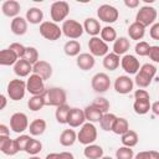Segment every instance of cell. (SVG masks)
<instances>
[{"mask_svg": "<svg viewBox=\"0 0 159 159\" xmlns=\"http://www.w3.org/2000/svg\"><path fill=\"white\" fill-rule=\"evenodd\" d=\"M42 94H43L46 106H51V107L57 108L62 104H66L67 94H66V91L63 88L51 87V88H47Z\"/></svg>", "mask_w": 159, "mask_h": 159, "instance_id": "cell-1", "label": "cell"}, {"mask_svg": "<svg viewBox=\"0 0 159 159\" xmlns=\"http://www.w3.org/2000/svg\"><path fill=\"white\" fill-rule=\"evenodd\" d=\"M157 73V67L152 63H144L143 66H140L138 73L135 75L134 78V83L139 87V88H145L150 84L152 80L154 78Z\"/></svg>", "mask_w": 159, "mask_h": 159, "instance_id": "cell-2", "label": "cell"}, {"mask_svg": "<svg viewBox=\"0 0 159 159\" xmlns=\"http://www.w3.org/2000/svg\"><path fill=\"white\" fill-rule=\"evenodd\" d=\"M7 96L12 101H20L25 97V93L27 91L26 88V82L20 78L11 80L7 84Z\"/></svg>", "mask_w": 159, "mask_h": 159, "instance_id": "cell-3", "label": "cell"}, {"mask_svg": "<svg viewBox=\"0 0 159 159\" xmlns=\"http://www.w3.org/2000/svg\"><path fill=\"white\" fill-rule=\"evenodd\" d=\"M96 139H97V128L94 127V124L91 122L84 123L81 127L80 132L77 133V140L83 145H89L93 144Z\"/></svg>", "mask_w": 159, "mask_h": 159, "instance_id": "cell-4", "label": "cell"}, {"mask_svg": "<svg viewBox=\"0 0 159 159\" xmlns=\"http://www.w3.org/2000/svg\"><path fill=\"white\" fill-rule=\"evenodd\" d=\"M40 34L48 41H56L62 35V29L53 21H43L40 24Z\"/></svg>", "mask_w": 159, "mask_h": 159, "instance_id": "cell-5", "label": "cell"}, {"mask_svg": "<svg viewBox=\"0 0 159 159\" xmlns=\"http://www.w3.org/2000/svg\"><path fill=\"white\" fill-rule=\"evenodd\" d=\"M70 14V5L66 1H55L50 7V15L53 22L66 21V17Z\"/></svg>", "mask_w": 159, "mask_h": 159, "instance_id": "cell-6", "label": "cell"}, {"mask_svg": "<svg viewBox=\"0 0 159 159\" xmlns=\"http://www.w3.org/2000/svg\"><path fill=\"white\" fill-rule=\"evenodd\" d=\"M61 29H62V34H63L66 37L72 39V40L80 39V37L82 36L83 31H84L83 25H81L78 21L72 20V19L63 21V24H62V27H61Z\"/></svg>", "mask_w": 159, "mask_h": 159, "instance_id": "cell-7", "label": "cell"}, {"mask_svg": "<svg viewBox=\"0 0 159 159\" xmlns=\"http://www.w3.org/2000/svg\"><path fill=\"white\" fill-rule=\"evenodd\" d=\"M155 19H157V10H155V7L148 6V5L142 6L138 10L137 15H135V21L142 24L144 27H147L149 25H153Z\"/></svg>", "mask_w": 159, "mask_h": 159, "instance_id": "cell-8", "label": "cell"}, {"mask_svg": "<svg viewBox=\"0 0 159 159\" xmlns=\"http://www.w3.org/2000/svg\"><path fill=\"white\" fill-rule=\"evenodd\" d=\"M97 16L103 22L113 24V22H116L118 20L119 12L114 6H112L109 4H103L97 9Z\"/></svg>", "mask_w": 159, "mask_h": 159, "instance_id": "cell-9", "label": "cell"}, {"mask_svg": "<svg viewBox=\"0 0 159 159\" xmlns=\"http://www.w3.org/2000/svg\"><path fill=\"white\" fill-rule=\"evenodd\" d=\"M91 86H92V89L97 93H104L109 89L111 87V80H109V76L104 72H98L96 73L93 77H92V81H91Z\"/></svg>", "mask_w": 159, "mask_h": 159, "instance_id": "cell-10", "label": "cell"}, {"mask_svg": "<svg viewBox=\"0 0 159 159\" xmlns=\"http://www.w3.org/2000/svg\"><path fill=\"white\" fill-rule=\"evenodd\" d=\"M10 129L15 133H22L29 129L27 116L22 112H16L10 117Z\"/></svg>", "mask_w": 159, "mask_h": 159, "instance_id": "cell-11", "label": "cell"}, {"mask_svg": "<svg viewBox=\"0 0 159 159\" xmlns=\"http://www.w3.org/2000/svg\"><path fill=\"white\" fill-rule=\"evenodd\" d=\"M26 88H27V92L31 93L32 96L42 94L46 91V88H45V81L40 76L32 73V75L29 76L27 81H26Z\"/></svg>", "mask_w": 159, "mask_h": 159, "instance_id": "cell-12", "label": "cell"}, {"mask_svg": "<svg viewBox=\"0 0 159 159\" xmlns=\"http://www.w3.org/2000/svg\"><path fill=\"white\" fill-rule=\"evenodd\" d=\"M88 48H89V53L92 56H98V57H104L106 55H108V45L107 42H104L102 39L99 37H91L88 41Z\"/></svg>", "mask_w": 159, "mask_h": 159, "instance_id": "cell-13", "label": "cell"}, {"mask_svg": "<svg viewBox=\"0 0 159 159\" xmlns=\"http://www.w3.org/2000/svg\"><path fill=\"white\" fill-rule=\"evenodd\" d=\"M0 150L9 157H12L20 152L16 140L10 139V135H0Z\"/></svg>", "mask_w": 159, "mask_h": 159, "instance_id": "cell-14", "label": "cell"}, {"mask_svg": "<svg viewBox=\"0 0 159 159\" xmlns=\"http://www.w3.org/2000/svg\"><path fill=\"white\" fill-rule=\"evenodd\" d=\"M134 82L129 76H118L114 81V89L119 94H128L132 92Z\"/></svg>", "mask_w": 159, "mask_h": 159, "instance_id": "cell-15", "label": "cell"}, {"mask_svg": "<svg viewBox=\"0 0 159 159\" xmlns=\"http://www.w3.org/2000/svg\"><path fill=\"white\" fill-rule=\"evenodd\" d=\"M120 66L128 75H137L140 68L139 61L133 55H124L120 60Z\"/></svg>", "mask_w": 159, "mask_h": 159, "instance_id": "cell-16", "label": "cell"}, {"mask_svg": "<svg viewBox=\"0 0 159 159\" xmlns=\"http://www.w3.org/2000/svg\"><path fill=\"white\" fill-rule=\"evenodd\" d=\"M32 72L37 76H40L43 81L48 80L52 76V66L43 60H39L34 66H32Z\"/></svg>", "mask_w": 159, "mask_h": 159, "instance_id": "cell-17", "label": "cell"}, {"mask_svg": "<svg viewBox=\"0 0 159 159\" xmlns=\"http://www.w3.org/2000/svg\"><path fill=\"white\" fill-rule=\"evenodd\" d=\"M86 120V116H84V111L80 109V108H71L70 111V116H68V120L67 124L72 128L83 125Z\"/></svg>", "mask_w": 159, "mask_h": 159, "instance_id": "cell-18", "label": "cell"}, {"mask_svg": "<svg viewBox=\"0 0 159 159\" xmlns=\"http://www.w3.org/2000/svg\"><path fill=\"white\" fill-rule=\"evenodd\" d=\"M20 10H21V6L16 0H6L1 5V11L7 17H14V19L17 17Z\"/></svg>", "mask_w": 159, "mask_h": 159, "instance_id": "cell-19", "label": "cell"}, {"mask_svg": "<svg viewBox=\"0 0 159 159\" xmlns=\"http://www.w3.org/2000/svg\"><path fill=\"white\" fill-rule=\"evenodd\" d=\"M76 63L78 66L80 70L82 71H88V70H92L94 67V63H96V60H94V56H92L91 53H80L77 56V60H76Z\"/></svg>", "mask_w": 159, "mask_h": 159, "instance_id": "cell-20", "label": "cell"}, {"mask_svg": "<svg viewBox=\"0 0 159 159\" xmlns=\"http://www.w3.org/2000/svg\"><path fill=\"white\" fill-rule=\"evenodd\" d=\"M10 29H11V32L17 35V36L25 35L27 31V20L21 17V16H17V17L11 20Z\"/></svg>", "mask_w": 159, "mask_h": 159, "instance_id": "cell-21", "label": "cell"}, {"mask_svg": "<svg viewBox=\"0 0 159 159\" xmlns=\"http://www.w3.org/2000/svg\"><path fill=\"white\" fill-rule=\"evenodd\" d=\"M83 29H84V31H86L88 35H91L92 37H96L97 35H99V34H101V30H102L99 21H98L97 19H94V17H88V19H86L84 22H83Z\"/></svg>", "mask_w": 159, "mask_h": 159, "instance_id": "cell-22", "label": "cell"}, {"mask_svg": "<svg viewBox=\"0 0 159 159\" xmlns=\"http://www.w3.org/2000/svg\"><path fill=\"white\" fill-rule=\"evenodd\" d=\"M19 60L20 58L17 57V55L10 48H4L0 51V65L1 66H12Z\"/></svg>", "mask_w": 159, "mask_h": 159, "instance_id": "cell-23", "label": "cell"}, {"mask_svg": "<svg viewBox=\"0 0 159 159\" xmlns=\"http://www.w3.org/2000/svg\"><path fill=\"white\" fill-rule=\"evenodd\" d=\"M14 72L19 77H27V76H30V72H32V65L29 63L26 60L20 58L14 65Z\"/></svg>", "mask_w": 159, "mask_h": 159, "instance_id": "cell-24", "label": "cell"}, {"mask_svg": "<svg viewBox=\"0 0 159 159\" xmlns=\"http://www.w3.org/2000/svg\"><path fill=\"white\" fill-rule=\"evenodd\" d=\"M119 63H120V58L114 52H109L108 55H106L103 57V67L106 70L116 71L119 67Z\"/></svg>", "mask_w": 159, "mask_h": 159, "instance_id": "cell-25", "label": "cell"}, {"mask_svg": "<svg viewBox=\"0 0 159 159\" xmlns=\"http://www.w3.org/2000/svg\"><path fill=\"white\" fill-rule=\"evenodd\" d=\"M84 116H86V120L91 122V123H96V122H99L102 116L104 114L101 109H98L97 107H94L93 104L91 106H87L84 109Z\"/></svg>", "mask_w": 159, "mask_h": 159, "instance_id": "cell-26", "label": "cell"}, {"mask_svg": "<svg viewBox=\"0 0 159 159\" xmlns=\"http://www.w3.org/2000/svg\"><path fill=\"white\" fill-rule=\"evenodd\" d=\"M144 34H145V27L137 21L130 24L128 27V35L132 40H142L144 37Z\"/></svg>", "mask_w": 159, "mask_h": 159, "instance_id": "cell-27", "label": "cell"}, {"mask_svg": "<svg viewBox=\"0 0 159 159\" xmlns=\"http://www.w3.org/2000/svg\"><path fill=\"white\" fill-rule=\"evenodd\" d=\"M130 47V42L127 37L122 36V37H118L114 42H113V52L118 56L120 55H124Z\"/></svg>", "mask_w": 159, "mask_h": 159, "instance_id": "cell-28", "label": "cell"}, {"mask_svg": "<svg viewBox=\"0 0 159 159\" xmlns=\"http://www.w3.org/2000/svg\"><path fill=\"white\" fill-rule=\"evenodd\" d=\"M83 154L87 159H101L103 157V148L97 144H89L83 149Z\"/></svg>", "mask_w": 159, "mask_h": 159, "instance_id": "cell-29", "label": "cell"}, {"mask_svg": "<svg viewBox=\"0 0 159 159\" xmlns=\"http://www.w3.org/2000/svg\"><path fill=\"white\" fill-rule=\"evenodd\" d=\"M45 130H46V122L43 119H41V118L34 119L30 123V125H29V132L34 137H37V135L43 134Z\"/></svg>", "mask_w": 159, "mask_h": 159, "instance_id": "cell-30", "label": "cell"}, {"mask_svg": "<svg viewBox=\"0 0 159 159\" xmlns=\"http://www.w3.org/2000/svg\"><path fill=\"white\" fill-rule=\"evenodd\" d=\"M77 140V133L73 129H65L60 135V144L63 147H71Z\"/></svg>", "mask_w": 159, "mask_h": 159, "instance_id": "cell-31", "label": "cell"}, {"mask_svg": "<svg viewBox=\"0 0 159 159\" xmlns=\"http://www.w3.org/2000/svg\"><path fill=\"white\" fill-rule=\"evenodd\" d=\"M27 22L32 24V25H36V24H42V19H43V12L42 10H40L39 7H30L27 11H26V17Z\"/></svg>", "mask_w": 159, "mask_h": 159, "instance_id": "cell-32", "label": "cell"}, {"mask_svg": "<svg viewBox=\"0 0 159 159\" xmlns=\"http://www.w3.org/2000/svg\"><path fill=\"white\" fill-rule=\"evenodd\" d=\"M129 130V123L125 118L123 117H117L114 124H113V128H112V132L114 134H118V135H123L124 133H127Z\"/></svg>", "mask_w": 159, "mask_h": 159, "instance_id": "cell-33", "label": "cell"}, {"mask_svg": "<svg viewBox=\"0 0 159 159\" xmlns=\"http://www.w3.org/2000/svg\"><path fill=\"white\" fill-rule=\"evenodd\" d=\"M122 140V144L124 147H128V148H133L138 144V140H139V137H138V133L134 132V130H128L127 133H124L120 138Z\"/></svg>", "mask_w": 159, "mask_h": 159, "instance_id": "cell-34", "label": "cell"}, {"mask_svg": "<svg viewBox=\"0 0 159 159\" xmlns=\"http://www.w3.org/2000/svg\"><path fill=\"white\" fill-rule=\"evenodd\" d=\"M63 51L67 56L70 57H75V56H78L80 55V51H81V43L77 41V40H70L65 43L63 46Z\"/></svg>", "mask_w": 159, "mask_h": 159, "instance_id": "cell-35", "label": "cell"}, {"mask_svg": "<svg viewBox=\"0 0 159 159\" xmlns=\"http://www.w3.org/2000/svg\"><path fill=\"white\" fill-rule=\"evenodd\" d=\"M152 108L150 99H135L133 103V109L137 114H147Z\"/></svg>", "mask_w": 159, "mask_h": 159, "instance_id": "cell-36", "label": "cell"}, {"mask_svg": "<svg viewBox=\"0 0 159 159\" xmlns=\"http://www.w3.org/2000/svg\"><path fill=\"white\" fill-rule=\"evenodd\" d=\"M45 106H46V103H45L43 94L32 96V97L27 101V107H29V109H31L32 112H37V111L42 109Z\"/></svg>", "mask_w": 159, "mask_h": 159, "instance_id": "cell-37", "label": "cell"}, {"mask_svg": "<svg viewBox=\"0 0 159 159\" xmlns=\"http://www.w3.org/2000/svg\"><path fill=\"white\" fill-rule=\"evenodd\" d=\"M70 111H71V108H70L67 104H62V106L57 107V108H56V112H55L56 120H57L60 124H67L68 116H70Z\"/></svg>", "mask_w": 159, "mask_h": 159, "instance_id": "cell-38", "label": "cell"}, {"mask_svg": "<svg viewBox=\"0 0 159 159\" xmlns=\"http://www.w3.org/2000/svg\"><path fill=\"white\" fill-rule=\"evenodd\" d=\"M116 119H117V116L116 114H113V113H104L102 116L101 120H99V125H101V128L103 130L109 132V130H112Z\"/></svg>", "mask_w": 159, "mask_h": 159, "instance_id": "cell-39", "label": "cell"}, {"mask_svg": "<svg viewBox=\"0 0 159 159\" xmlns=\"http://www.w3.org/2000/svg\"><path fill=\"white\" fill-rule=\"evenodd\" d=\"M101 39L104 42H114L117 40V32L112 26H104L101 30Z\"/></svg>", "mask_w": 159, "mask_h": 159, "instance_id": "cell-40", "label": "cell"}, {"mask_svg": "<svg viewBox=\"0 0 159 159\" xmlns=\"http://www.w3.org/2000/svg\"><path fill=\"white\" fill-rule=\"evenodd\" d=\"M41 150H42V143L37 139H34V138H31V140L29 142V144L25 149V152L30 155H37Z\"/></svg>", "mask_w": 159, "mask_h": 159, "instance_id": "cell-41", "label": "cell"}, {"mask_svg": "<svg viewBox=\"0 0 159 159\" xmlns=\"http://www.w3.org/2000/svg\"><path fill=\"white\" fill-rule=\"evenodd\" d=\"M22 58L26 60L29 63H31V65L34 66V65L39 61V52H37V50H36L35 47L29 46V47H26V50H25V55H24Z\"/></svg>", "mask_w": 159, "mask_h": 159, "instance_id": "cell-42", "label": "cell"}, {"mask_svg": "<svg viewBox=\"0 0 159 159\" xmlns=\"http://www.w3.org/2000/svg\"><path fill=\"white\" fill-rule=\"evenodd\" d=\"M133 157H134V153H133L132 148L123 145L116 150V158L117 159H133Z\"/></svg>", "mask_w": 159, "mask_h": 159, "instance_id": "cell-43", "label": "cell"}, {"mask_svg": "<svg viewBox=\"0 0 159 159\" xmlns=\"http://www.w3.org/2000/svg\"><path fill=\"white\" fill-rule=\"evenodd\" d=\"M150 47L152 46L147 41H139V42H137V45L134 47V51L139 56H148L149 51H150Z\"/></svg>", "mask_w": 159, "mask_h": 159, "instance_id": "cell-44", "label": "cell"}, {"mask_svg": "<svg viewBox=\"0 0 159 159\" xmlns=\"http://www.w3.org/2000/svg\"><path fill=\"white\" fill-rule=\"evenodd\" d=\"M94 107H97L98 109H101L103 113H108V109H109V102L107 101V98L104 97H97L93 103H92Z\"/></svg>", "mask_w": 159, "mask_h": 159, "instance_id": "cell-45", "label": "cell"}, {"mask_svg": "<svg viewBox=\"0 0 159 159\" xmlns=\"http://www.w3.org/2000/svg\"><path fill=\"white\" fill-rule=\"evenodd\" d=\"M45 159H75V157L70 152H61V153H50L46 155Z\"/></svg>", "mask_w": 159, "mask_h": 159, "instance_id": "cell-46", "label": "cell"}, {"mask_svg": "<svg viewBox=\"0 0 159 159\" xmlns=\"http://www.w3.org/2000/svg\"><path fill=\"white\" fill-rule=\"evenodd\" d=\"M15 140H16V143H17V145H19L20 152H25V149H26V147H27L29 142L31 140V137H30V135H27V134H21V135H20V137H17Z\"/></svg>", "mask_w": 159, "mask_h": 159, "instance_id": "cell-47", "label": "cell"}, {"mask_svg": "<svg viewBox=\"0 0 159 159\" xmlns=\"http://www.w3.org/2000/svg\"><path fill=\"white\" fill-rule=\"evenodd\" d=\"M9 48L12 50V51L17 55L19 58H22V57H24V55H25V50H26V47H25L24 45L19 43V42H14V43H11Z\"/></svg>", "mask_w": 159, "mask_h": 159, "instance_id": "cell-48", "label": "cell"}, {"mask_svg": "<svg viewBox=\"0 0 159 159\" xmlns=\"http://www.w3.org/2000/svg\"><path fill=\"white\" fill-rule=\"evenodd\" d=\"M148 56L153 62L159 63V46H152Z\"/></svg>", "mask_w": 159, "mask_h": 159, "instance_id": "cell-49", "label": "cell"}, {"mask_svg": "<svg viewBox=\"0 0 159 159\" xmlns=\"http://www.w3.org/2000/svg\"><path fill=\"white\" fill-rule=\"evenodd\" d=\"M134 98L135 99H150V96L145 89L139 88V89H137L134 92Z\"/></svg>", "mask_w": 159, "mask_h": 159, "instance_id": "cell-50", "label": "cell"}, {"mask_svg": "<svg viewBox=\"0 0 159 159\" xmlns=\"http://www.w3.org/2000/svg\"><path fill=\"white\" fill-rule=\"evenodd\" d=\"M149 35L153 40H158L159 41V22H155L152 25L150 30H149Z\"/></svg>", "mask_w": 159, "mask_h": 159, "instance_id": "cell-51", "label": "cell"}, {"mask_svg": "<svg viewBox=\"0 0 159 159\" xmlns=\"http://www.w3.org/2000/svg\"><path fill=\"white\" fill-rule=\"evenodd\" d=\"M134 159H150V150H148V152H139L134 157Z\"/></svg>", "mask_w": 159, "mask_h": 159, "instance_id": "cell-52", "label": "cell"}, {"mask_svg": "<svg viewBox=\"0 0 159 159\" xmlns=\"http://www.w3.org/2000/svg\"><path fill=\"white\" fill-rule=\"evenodd\" d=\"M124 5L127 7H130V9H134L139 5V0H124Z\"/></svg>", "mask_w": 159, "mask_h": 159, "instance_id": "cell-53", "label": "cell"}, {"mask_svg": "<svg viewBox=\"0 0 159 159\" xmlns=\"http://www.w3.org/2000/svg\"><path fill=\"white\" fill-rule=\"evenodd\" d=\"M0 135H10V129L5 124H0Z\"/></svg>", "mask_w": 159, "mask_h": 159, "instance_id": "cell-54", "label": "cell"}, {"mask_svg": "<svg viewBox=\"0 0 159 159\" xmlns=\"http://www.w3.org/2000/svg\"><path fill=\"white\" fill-rule=\"evenodd\" d=\"M150 111H152L155 116H159V101H157V102H154V103L152 104Z\"/></svg>", "mask_w": 159, "mask_h": 159, "instance_id": "cell-55", "label": "cell"}, {"mask_svg": "<svg viewBox=\"0 0 159 159\" xmlns=\"http://www.w3.org/2000/svg\"><path fill=\"white\" fill-rule=\"evenodd\" d=\"M0 101H1V104H0V111H2V109H5V107H6V97L4 96V94H1L0 96Z\"/></svg>", "mask_w": 159, "mask_h": 159, "instance_id": "cell-56", "label": "cell"}, {"mask_svg": "<svg viewBox=\"0 0 159 159\" xmlns=\"http://www.w3.org/2000/svg\"><path fill=\"white\" fill-rule=\"evenodd\" d=\"M150 159H159V152L150 150Z\"/></svg>", "mask_w": 159, "mask_h": 159, "instance_id": "cell-57", "label": "cell"}, {"mask_svg": "<svg viewBox=\"0 0 159 159\" xmlns=\"http://www.w3.org/2000/svg\"><path fill=\"white\" fill-rule=\"evenodd\" d=\"M29 159H41V158H39V157H36V155H32V157H30Z\"/></svg>", "mask_w": 159, "mask_h": 159, "instance_id": "cell-58", "label": "cell"}, {"mask_svg": "<svg viewBox=\"0 0 159 159\" xmlns=\"http://www.w3.org/2000/svg\"><path fill=\"white\" fill-rule=\"evenodd\" d=\"M101 159H113V158H111V157H102Z\"/></svg>", "mask_w": 159, "mask_h": 159, "instance_id": "cell-59", "label": "cell"}]
</instances>
